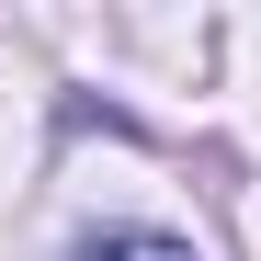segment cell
Returning a JSON list of instances; mask_svg holds the SVG:
<instances>
[{
	"label": "cell",
	"instance_id": "obj_1",
	"mask_svg": "<svg viewBox=\"0 0 261 261\" xmlns=\"http://www.w3.org/2000/svg\"><path fill=\"white\" fill-rule=\"evenodd\" d=\"M80 261H193L182 239H148V227H125V239H91Z\"/></svg>",
	"mask_w": 261,
	"mask_h": 261
}]
</instances>
